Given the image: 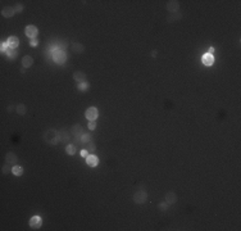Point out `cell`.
<instances>
[{
  "mask_svg": "<svg viewBox=\"0 0 241 231\" xmlns=\"http://www.w3.org/2000/svg\"><path fill=\"white\" fill-rule=\"evenodd\" d=\"M44 140L49 145H57L60 141V131H57L55 129H49L45 131L44 134Z\"/></svg>",
  "mask_w": 241,
  "mask_h": 231,
  "instance_id": "cell-1",
  "label": "cell"
},
{
  "mask_svg": "<svg viewBox=\"0 0 241 231\" xmlns=\"http://www.w3.org/2000/svg\"><path fill=\"white\" fill-rule=\"evenodd\" d=\"M53 61L57 63V64H63V63H66L67 61V54L66 52L63 50V49H59L55 53L53 54Z\"/></svg>",
  "mask_w": 241,
  "mask_h": 231,
  "instance_id": "cell-2",
  "label": "cell"
},
{
  "mask_svg": "<svg viewBox=\"0 0 241 231\" xmlns=\"http://www.w3.org/2000/svg\"><path fill=\"white\" fill-rule=\"evenodd\" d=\"M148 199V194L145 190H139L137 193L134 194V202L137 203V204H143V203L146 202Z\"/></svg>",
  "mask_w": 241,
  "mask_h": 231,
  "instance_id": "cell-3",
  "label": "cell"
},
{
  "mask_svg": "<svg viewBox=\"0 0 241 231\" xmlns=\"http://www.w3.org/2000/svg\"><path fill=\"white\" fill-rule=\"evenodd\" d=\"M25 34H26L27 37H30L31 40L36 39L37 37V34H39V28L36 26H34V25H28L25 28Z\"/></svg>",
  "mask_w": 241,
  "mask_h": 231,
  "instance_id": "cell-4",
  "label": "cell"
},
{
  "mask_svg": "<svg viewBox=\"0 0 241 231\" xmlns=\"http://www.w3.org/2000/svg\"><path fill=\"white\" fill-rule=\"evenodd\" d=\"M85 117L87 118L89 121H95L99 117V111H98V108H95V107H90V108H87L86 109V112H85Z\"/></svg>",
  "mask_w": 241,
  "mask_h": 231,
  "instance_id": "cell-5",
  "label": "cell"
},
{
  "mask_svg": "<svg viewBox=\"0 0 241 231\" xmlns=\"http://www.w3.org/2000/svg\"><path fill=\"white\" fill-rule=\"evenodd\" d=\"M28 225H30L31 229L37 230V229L41 227V225H43V218H41L40 216H32V217L30 218V221H28Z\"/></svg>",
  "mask_w": 241,
  "mask_h": 231,
  "instance_id": "cell-6",
  "label": "cell"
},
{
  "mask_svg": "<svg viewBox=\"0 0 241 231\" xmlns=\"http://www.w3.org/2000/svg\"><path fill=\"white\" fill-rule=\"evenodd\" d=\"M201 63L204 66H207V67L213 66L214 64V55H213V54H209V53L204 54V55L201 57Z\"/></svg>",
  "mask_w": 241,
  "mask_h": 231,
  "instance_id": "cell-7",
  "label": "cell"
},
{
  "mask_svg": "<svg viewBox=\"0 0 241 231\" xmlns=\"http://www.w3.org/2000/svg\"><path fill=\"white\" fill-rule=\"evenodd\" d=\"M86 164L89 167H96L99 164V158L95 155V154H89L87 157H86Z\"/></svg>",
  "mask_w": 241,
  "mask_h": 231,
  "instance_id": "cell-8",
  "label": "cell"
},
{
  "mask_svg": "<svg viewBox=\"0 0 241 231\" xmlns=\"http://www.w3.org/2000/svg\"><path fill=\"white\" fill-rule=\"evenodd\" d=\"M5 161H7L8 164H10V166H16V164H17V161H18V157L16 155V153H13V152H8V153H7V155H5Z\"/></svg>",
  "mask_w": 241,
  "mask_h": 231,
  "instance_id": "cell-9",
  "label": "cell"
},
{
  "mask_svg": "<svg viewBox=\"0 0 241 231\" xmlns=\"http://www.w3.org/2000/svg\"><path fill=\"white\" fill-rule=\"evenodd\" d=\"M16 13L17 12L13 7H5V8H3V10H1V16L5 17V18H10V17L14 16Z\"/></svg>",
  "mask_w": 241,
  "mask_h": 231,
  "instance_id": "cell-10",
  "label": "cell"
},
{
  "mask_svg": "<svg viewBox=\"0 0 241 231\" xmlns=\"http://www.w3.org/2000/svg\"><path fill=\"white\" fill-rule=\"evenodd\" d=\"M167 9H168V12H171V13H176L180 9V3L177 1V0H173V1H168Z\"/></svg>",
  "mask_w": 241,
  "mask_h": 231,
  "instance_id": "cell-11",
  "label": "cell"
},
{
  "mask_svg": "<svg viewBox=\"0 0 241 231\" xmlns=\"http://www.w3.org/2000/svg\"><path fill=\"white\" fill-rule=\"evenodd\" d=\"M7 43H8L10 49H17L18 45H19V39H18L17 36H10V37H8Z\"/></svg>",
  "mask_w": 241,
  "mask_h": 231,
  "instance_id": "cell-12",
  "label": "cell"
},
{
  "mask_svg": "<svg viewBox=\"0 0 241 231\" xmlns=\"http://www.w3.org/2000/svg\"><path fill=\"white\" fill-rule=\"evenodd\" d=\"M82 134H84V131H82V129H81V126L80 125H75L73 129H72V135L76 138L77 141H80V138L82 136Z\"/></svg>",
  "mask_w": 241,
  "mask_h": 231,
  "instance_id": "cell-13",
  "label": "cell"
},
{
  "mask_svg": "<svg viewBox=\"0 0 241 231\" xmlns=\"http://www.w3.org/2000/svg\"><path fill=\"white\" fill-rule=\"evenodd\" d=\"M73 78L78 84L85 82V81H86V75H85V72H82V71H77V72H75V73H73Z\"/></svg>",
  "mask_w": 241,
  "mask_h": 231,
  "instance_id": "cell-14",
  "label": "cell"
},
{
  "mask_svg": "<svg viewBox=\"0 0 241 231\" xmlns=\"http://www.w3.org/2000/svg\"><path fill=\"white\" fill-rule=\"evenodd\" d=\"M32 64H34V58L31 55H25L22 58V66H23L25 68H30Z\"/></svg>",
  "mask_w": 241,
  "mask_h": 231,
  "instance_id": "cell-15",
  "label": "cell"
},
{
  "mask_svg": "<svg viewBox=\"0 0 241 231\" xmlns=\"http://www.w3.org/2000/svg\"><path fill=\"white\" fill-rule=\"evenodd\" d=\"M166 202L168 203V204H175V203L177 202V195L175 193H172V191L167 193L166 194Z\"/></svg>",
  "mask_w": 241,
  "mask_h": 231,
  "instance_id": "cell-16",
  "label": "cell"
},
{
  "mask_svg": "<svg viewBox=\"0 0 241 231\" xmlns=\"http://www.w3.org/2000/svg\"><path fill=\"white\" fill-rule=\"evenodd\" d=\"M12 173L14 175V176H17V177H19V176L23 175V167L19 166V164L13 166L12 167Z\"/></svg>",
  "mask_w": 241,
  "mask_h": 231,
  "instance_id": "cell-17",
  "label": "cell"
},
{
  "mask_svg": "<svg viewBox=\"0 0 241 231\" xmlns=\"http://www.w3.org/2000/svg\"><path fill=\"white\" fill-rule=\"evenodd\" d=\"M76 152H77V149H76L75 144H67V147H66V153L67 154H69V155H75Z\"/></svg>",
  "mask_w": 241,
  "mask_h": 231,
  "instance_id": "cell-18",
  "label": "cell"
},
{
  "mask_svg": "<svg viewBox=\"0 0 241 231\" xmlns=\"http://www.w3.org/2000/svg\"><path fill=\"white\" fill-rule=\"evenodd\" d=\"M84 50H85L84 45H81L78 43H73V44H72V52H75V53H82Z\"/></svg>",
  "mask_w": 241,
  "mask_h": 231,
  "instance_id": "cell-19",
  "label": "cell"
},
{
  "mask_svg": "<svg viewBox=\"0 0 241 231\" xmlns=\"http://www.w3.org/2000/svg\"><path fill=\"white\" fill-rule=\"evenodd\" d=\"M16 111H17V113L19 116H25L26 114V112H27V108H26V105L25 104H18V105L16 107Z\"/></svg>",
  "mask_w": 241,
  "mask_h": 231,
  "instance_id": "cell-20",
  "label": "cell"
},
{
  "mask_svg": "<svg viewBox=\"0 0 241 231\" xmlns=\"http://www.w3.org/2000/svg\"><path fill=\"white\" fill-rule=\"evenodd\" d=\"M91 141V136H90L89 134H82V136L80 138V143L82 144V145H86L87 143Z\"/></svg>",
  "mask_w": 241,
  "mask_h": 231,
  "instance_id": "cell-21",
  "label": "cell"
},
{
  "mask_svg": "<svg viewBox=\"0 0 241 231\" xmlns=\"http://www.w3.org/2000/svg\"><path fill=\"white\" fill-rule=\"evenodd\" d=\"M77 89L80 90V91H86V90L90 89V84L87 82V81H85V82H81L77 85Z\"/></svg>",
  "mask_w": 241,
  "mask_h": 231,
  "instance_id": "cell-22",
  "label": "cell"
},
{
  "mask_svg": "<svg viewBox=\"0 0 241 231\" xmlns=\"http://www.w3.org/2000/svg\"><path fill=\"white\" fill-rule=\"evenodd\" d=\"M7 57H8V59H10V61L16 59V58H17V52H16V49H9V50L7 52Z\"/></svg>",
  "mask_w": 241,
  "mask_h": 231,
  "instance_id": "cell-23",
  "label": "cell"
},
{
  "mask_svg": "<svg viewBox=\"0 0 241 231\" xmlns=\"http://www.w3.org/2000/svg\"><path fill=\"white\" fill-rule=\"evenodd\" d=\"M9 45H8V43L7 41H1V46H0V50H1V53H5L7 54V52L9 50Z\"/></svg>",
  "mask_w": 241,
  "mask_h": 231,
  "instance_id": "cell-24",
  "label": "cell"
},
{
  "mask_svg": "<svg viewBox=\"0 0 241 231\" xmlns=\"http://www.w3.org/2000/svg\"><path fill=\"white\" fill-rule=\"evenodd\" d=\"M86 145H87V147H86V149H87L89 152H95V149H96V148H95V144L93 143V140L90 143L86 144Z\"/></svg>",
  "mask_w": 241,
  "mask_h": 231,
  "instance_id": "cell-25",
  "label": "cell"
},
{
  "mask_svg": "<svg viewBox=\"0 0 241 231\" xmlns=\"http://www.w3.org/2000/svg\"><path fill=\"white\" fill-rule=\"evenodd\" d=\"M9 166H10V164H8V163H7V164H4V166H3V168H1L3 175H8L9 172H10V168H9Z\"/></svg>",
  "mask_w": 241,
  "mask_h": 231,
  "instance_id": "cell-26",
  "label": "cell"
},
{
  "mask_svg": "<svg viewBox=\"0 0 241 231\" xmlns=\"http://www.w3.org/2000/svg\"><path fill=\"white\" fill-rule=\"evenodd\" d=\"M87 127H89V130H95L96 129V122L95 121H89V123H87Z\"/></svg>",
  "mask_w": 241,
  "mask_h": 231,
  "instance_id": "cell-27",
  "label": "cell"
},
{
  "mask_svg": "<svg viewBox=\"0 0 241 231\" xmlns=\"http://www.w3.org/2000/svg\"><path fill=\"white\" fill-rule=\"evenodd\" d=\"M30 45H31L32 48H36V46L39 45V39H37V37H36V39H32V40H31V43H30Z\"/></svg>",
  "mask_w": 241,
  "mask_h": 231,
  "instance_id": "cell-28",
  "label": "cell"
},
{
  "mask_svg": "<svg viewBox=\"0 0 241 231\" xmlns=\"http://www.w3.org/2000/svg\"><path fill=\"white\" fill-rule=\"evenodd\" d=\"M168 206H169V204H168V203L166 202V203H159V206H158V207H159V209H162V211H166Z\"/></svg>",
  "mask_w": 241,
  "mask_h": 231,
  "instance_id": "cell-29",
  "label": "cell"
},
{
  "mask_svg": "<svg viewBox=\"0 0 241 231\" xmlns=\"http://www.w3.org/2000/svg\"><path fill=\"white\" fill-rule=\"evenodd\" d=\"M14 9H16V12H18V13H21L22 10H23V7H22V5H21V4H17V5H16V8H14Z\"/></svg>",
  "mask_w": 241,
  "mask_h": 231,
  "instance_id": "cell-30",
  "label": "cell"
},
{
  "mask_svg": "<svg viewBox=\"0 0 241 231\" xmlns=\"http://www.w3.org/2000/svg\"><path fill=\"white\" fill-rule=\"evenodd\" d=\"M89 154H90V153H89V150H87V149H84V150H81V155H82V157H85V158L87 157Z\"/></svg>",
  "mask_w": 241,
  "mask_h": 231,
  "instance_id": "cell-31",
  "label": "cell"
},
{
  "mask_svg": "<svg viewBox=\"0 0 241 231\" xmlns=\"http://www.w3.org/2000/svg\"><path fill=\"white\" fill-rule=\"evenodd\" d=\"M214 52H216V49L213 48V46H210V48H209V50H208L209 54H214Z\"/></svg>",
  "mask_w": 241,
  "mask_h": 231,
  "instance_id": "cell-32",
  "label": "cell"
},
{
  "mask_svg": "<svg viewBox=\"0 0 241 231\" xmlns=\"http://www.w3.org/2000/svg\"><path fill=\"white\" fill-rule=\"evenodd\" d=\"M25 71H26V68H25V67H22V68H21V73H25Z\"/></svg>",
  "mask_w": 241,
  "mask_h": 231,
  "instance_id": "cell-33",
  "label": "cell"
},
{
  "mask_svg": "<svg viewBox=\"0 0 241 231\" xmlns=\"http://www.w3.org/2000/svg\"><path fill=\"white\" fill-rule=\"evenodd\" d=\"M151 55H153V57H155V55H157V50H154V52L151 53Z\"/></svg>",
  "mask_w": 241,
  "mask_h": 231,
  "instance_id": "cell-34",
  "label": "cell"
}]
</instances>
